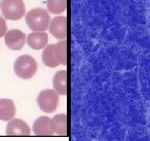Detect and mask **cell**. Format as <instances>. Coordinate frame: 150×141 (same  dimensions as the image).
Masks as SVG:
<instances>
[{
	"label": "cell",
	"mask_w": 150,
	"mask_h": 141,
	"mask_svg": "<svg viewBox=\"0 0 150 141\" xmlns=\"http://www.w3.org/2000/svg\"><path fill=\"white\" fill-rule=\"evenodd\" d=\"M68 44L67 40H61L56 44H50L45 47L42 53V61L47 67L55 68L59 65L68 64Z\"/></svg>",
	"instance_id": "cell-1"
},
{
	"label": "cell",
	"mask_w": 150,
	"mask_h": 141,
	"mask_svg": "<svg viewBox=\"0 0 150 141\" xmlns=\"http://www.w3.org/2000/svg\"><path fill=\"white\" fill-rule=\"evenodd\" d=\"M38 70V63L29 54H22L17 58L14 63L15 74L22 80L33 78Z\"/></svg>",
	"instance_id": "cell-2"
},
{
	"label": "cell",
	"mask_w": 150,
	"mask_h": 141,
	"mask_svg": "<svg viewBox=\"0 0 150 141\" xmlns=\"http://www.w3.org/2000/svg\"><path fill=\"white\" fill-rule=\"evenodd\" d=\"M26 23L33 31H45L50 23L49 13L41 7H35L26 14Z\"/></svg>",
	"instance_id": "cell-3"
},
{
	"label": "cell",
	"mask_w": 150,
	"mask_h": 141,
	"mask_svg": "<svg viewBox=\"0 0 150 141\" xmlns=\"http://www.w3.org/2000/svg\"><path fill=\"white\" fill-rule=\"evenodd\" d=\"M0 11L4 19L7 20H20L25 14V4L23 0H2Z\"/></svg>",
	"instance_id": "cell-4"
},
{
	"label": "cell",
	"mask_w": 150,
	"mask_h": 141,
	"mask_svg": "<svg viewBox=\"0 0 150 141\" xmlns=\"http://www.w3.org/2000/svg\"><path fill=\"white\" fill-rule=\"evenodd\" d=\"M37 101L41 111L45 113H52L56 110L59 103V94L52 89H45L39 93Z\"/></svg>",
	"instance_id": "cell-5"
},
{
	"label": "cell",
	"mask_w": 150,
	"mask_h": 141,
	"mask_svg": "<svg viewBox=\"0 0 150 141\" xmlns=\"http://www.w3.org/2000/svg\"><path fill=\"white\" fill-rule=\"evenodd\" d=\"M50 33L59 40H65L68 36V20L65 16H57L52 19L48 26Z\"/></svg>",
	"instance_id": "cell-6"
},
{
	"label": "cell",
	"mask_w": 150,
	"mask_h": 141,
	"mask_svg": "<svg viewBox=\"0 0 150 141\" xmlns=\"http://www.w3.org/2000/svg\"><path fill=\"white\" fill-rule=\"evenodd\" d=\"M5 134L7 136H29L31 135V130L24 120L13 118L7 121Z\"/></svg>",
	"instance_id": "cell-7"
},
{
	"label": "cell",
	"mask_w": 150,
	"mask_h": 141,
	"mask_svg": "<svg viewBox=\"0 0 150 141\" xmlns=\"http://www.w3.org/2000/svg\"><path fill=\"white\" fill-rule=\"evenodd\" d=\"M5 44L12 50H20L26 43V36L19 29H11L4 35Z\"/></svg>",
	"instance_id": "cell-8"
},
{
	"label": "cell",
	"mask_w": 150,
	"mask_h": 141,
	"mask_svg": "<svg viewBox=\"0 0 150 141\" xmlns=\"http://www.w3.org/2000/svg\"><path fill=\"white\" fill-rule=\"evenodd\" d=\"M33 134L37 136H52L54 135L51 118L47 117V116L38 117L33 122Z\"/></svg>",
	"instance_id": "cell-9"
},
{
	"label": "cell",
	"mask_w": 150,
	"mask_h": 141,
	"mask_svg": "<svg viewBox=\"0 0 150 141\" xmlns=\"http://www.w3.org/2000/svg\"><path fill=\"white\" fill-rule=\"evenodd\" d=\"M26 43L35 50L43 49L48 44V35L45 31H33L26 37Z\"/></svg>",
	"instance_id": "cell-10"
},
{
	"label": "cell",
	"mask_w": 150,
	"mask_h": 141,
	"mask_svg": "<svg viewBox=\"0 0 150 141\" xmlns=\"http://www.w3.org/2000/svg\"><path fill=\"white\" fill-rule=\"evenodd\" d=\"M54 91L59 95H67L68 93V72L66 70L57 71L53 78Z\"/></svg>",
	"instance_id": "cell-11"
},
{
	"label": "cell",
	"mask_w": 150,
	"mask_h": 141,
	"mask_svg": "<svg viewBox=\"0 0 150 141\" xmlns=\"http://www.w3.org/2000/svg\"><path fill=\"white\" fill-rule=\"evenodd\" d=\"M16 115V106L12 99L0 98V120L9 121Z\"/></svg>",
	"instance_id": "cell-12"
},
{
	"label": "cell",
	"mask_w": 150,
	"mask_h": 141,
	"mask_svg": "<svg viewBox=\"0 0 150 141\" xmlns=\"http://www.w3.org/2000/svg\"><path fill=\"white\" fill-rule=\"evenodd\" d=\"M52 129L54 134L59 136H67L68 135V119L66 114H57L53 118H51Z\"/></svg>",
	"instance_id": "cell-13"
},
{
	"label": "cell",
	"mask_w": 150,
	"mask_h": 141,
	"mask_svg": "<svg viewBox=\"0 0 150 141\" xmlns=\"http://www.w3.org/2000/svg\"><path fill=\"white\" fill-rule=\"evenodd\" d=\"M48 13L54 15H59L67 9V0H47Z\"/></svg>",
	"instance_id": "cell-14"
},
{
	"label": "cell",
	"mask_w": 150,
	"mask_h": 141,
	"mask_svg": "<svg viewBox=\"0 0 150 141\" xmlns=\"http://www.w3.org/2000/svg\"><path fill=\"white\" fill-rule=\"evenodd\" d=\"M7 31V26L5 23V19L0 17V38L4 37L5 33Z\"/></svg>",
	"instance_id": "cell-15"
}]
</instances>
